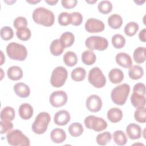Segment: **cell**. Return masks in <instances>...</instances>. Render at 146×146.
<instances>
[{
	"instance_id": "6da1fadb",
	"label": "cell",
	"mask_w": 146,
	"mask_h": 146,
	"mask_svg": "<svg viewBox=\"0 0 146 146\" xmlns=\"http://www.w3.org/2000/svg\"><path fill=\"white\" fill-rule=\"evenodd\" d=\"M32 18L35 23L46 27L52 26L55 22L54 13L43 7L35 9L33 13Z\"/></svg>"
},
{
	"instance_id": "7a4b0ae2",
	"label": "cell",
	"mask_w": 146,
	"mask_h": 146,
	"mask_svg": "<svg viewBox=\"0 0 146 146\" xmlns=\"http://www.w3.org/2000/svg\"><path fill=\"white\" fill-rule=\"evenodd\" d=\"M130 92V86L127 83H123L113 88L111 93L112 102L118 105H124Z\"/></svg>"
},
{
	"instance_id": "3957f363",
	"label": "cell",
	"mask_w": 146,
	"mask_h": 146,
	"mask_svg": "<svg viewBox=\"0 0 146 146\" xmlns=\"http://www.w3.org/2000/svg\"><path fill=\"white\" fill-rule=\"evenodd\" d=\"M6 53L8 56L15 60H25L27 56L26 47L16 42H11L6 47Z\"/></svg>"
},
{
	"instance_id": "277c9868",
	"label": "cell",
	"mask_w": 146,
	"mask_h": 146,
	"mask_svg": "<svg viewBox=\"0 0 146 146\" xmlns=\"http://www.w3.org/2000/svg\"><path fill=\"white\" fill-rule=\"evenodd\" d=\"M51 116L47 112H41L36 116L32 124L33 131L38 135L44 133L47 129Z\"/></svg>"
},
{
	"instance_id": "5b68a950",
	"label": "cell",
	"mask_w": 146,
	"mask_h": 146,
	"mask_svg": "<svg viewBox=\"0 0 146 146\" xmlns=\"http://www.w3.org/2000/svg\"><path fill=\"white\" fill-rule=\"evenodd\" d=\"M7 143L14 146H29V139L19 129H14L10 131L6 135Z\"/></svg>"
},
{
	"instance_id": "8992f818",
	"label": "cell",
	"mask_w": 146,
	"mask_h": 146,
	"mask_svg": "<svg viewBox=\"0 0 146 146\" xmlns=\"http://www.w3.org/2000/svg\"><path fill=\"white\" fill-rule=\"evenodd\" d=\"M68 76V72L63 66H58L54 68L51 73L50 83L52 86L59 88L65 83Z\"/></svg>"
},
{
	"instance_id": "52a82bcc",
	"label": "cell",
	"mask_w": 146,
	"mask_h": 146,
	"mask_svg": "<svg viewBox=\"0 0 146 146\" xmlns=\"http://www.w3.org/2000/svg\"><path fill=\"white\" fill-rule=\"evenodd\" d=\"M88 80L94 87L100 88L104 87L106 83V78L102 71L97 67L91 68L88 76Z\"/></svg>"
},
{
	"instance_id": "ba28073f",
	"label": "cell",
	"mask_w": 146,
	"mask_h": 146,
	"mask_svg": "<svg viewBox=\"0 0 146 146\" xmlns=\"http://www.w3.org/2000/svg\"><path fill=\"white\" fill-rule=\"evenodd\" d=\"M86 46L91 50L103 51L108 47V42L106 38L100 36H91L85 41Z\"/></svg>"
},
{
	"instance_id": "9c48e42d",
	"label": "cell",
	"mask_w": 146,
	"mask_h": 146,
	"mask_svg": "<svg viewBox=\"0 0 146 146\" xmlns=\"http://www.w3.org/2000/svg\"><path fill=\"white\" fill-rule=\"evenodd\" d=\"M84 124L88 129H92L96 132H100L106 129L108 126L107 121L102 117L94 115L87 116L84 120Z\"/></svg>"
},
{
	"instance_id": "30bf717a",
	"label": "cell",
	"mask_w": 146,
	"mask_h": 146,
	"mask_svg": "<svg viewBox=\"0 0 146 146\" xmlns=\"http://www.w3.org/2000/svg\"><path fill=\"white\" fill-rule=\"evenodd\" d=\"M67 94L62 91H56L51 93L49 98L51 105L56 108H59L65 105L67 102Z\"/></svg>"
},
{
	"instance_id": "8fae6325",
	"label": "cell",
	"mask_w": 146,
	"mask_h": 146,
	"mask_svg": "<svg viewBox=\"0 0 146 146\" xmlns=\"http://www.w3.org/2000/svg\"><path fill=\"white\" fill-rule=\"evenodd\" d=\"M84 27L86 30L91 33L102 32L104 30V23L98 19L89 18L85 23Z\"/></svg>"
},
{
	"instance_id": "7c38bea8",
	"label": "cell",
	"mask_w": 146,
	"mask_h": 146,
	"mask_svg": "<svg viewBox=\"0 0 146 146\" xmlns=\"http://www.w3.org/2000/svg\"><path fill=\"white\" fill-rule=\"evenodd\" d=\"M86 106L88 111L92 112H99L102 107V100L97 95L89 96L86 102Z\"/></svg>"
},
{
	"instance_id": "4fadbf2b",
	"label": "cell",
	"mask_w": 146,
	"mask_h": 146,
	"mask_svg": "<svg viewBox=\"0 0 146 146\" xmlns=\"http://www.w3.org/2000/svg\"><path fill=\"white\" fill-rule=\"evenodd\" d=\"M70 113L66 110H60L55 113L54 116V123L58 125H65L70 120Z\"/></svg>"
},
{
	"instance_id": "5bb4252c",
	"label": "cell",
	"mask_w": 146,
	"mask_h": 146,
	"mask_svg": "<svg viewBox=\"0 0 146 146\" xmlns=\"http://www.w3.org/2000/svg\"><path fill=\"white\" fill-rule=\"evenodd\" d=\"M126 132L128 137L131 140L140 139L142 133L140 125L135 123H131L127 125L126 128Z\"/></svg>"
},
{
	"instance_id": "9a60e30c",
	"label": "cell",
	"mask_w": 146,
	"mask_h": 146,
	"mask_svg": "<svg viewBox=\"0 0 146 146\" xmlns=\"http://www.w3.org/2000/svg\"><path fill=\"white\" fill-rule=\"evenodd\" d=\"M115 60L117 64L124 68H129L132 66L131 57L125 52L117 53L116 55Z\"/></svg>"
},
{
	"instance_id": "2e32d148",
	"label": "cell",
	"mask_w": 146,
	"mask_h": 146,
	"mask_svg": "<svg viewBox=\"0 0 146 146\" xmlns=\"http://www.w3.org/2000/svg\"><path fill=\"white\" fill-rule=\"evenodd\" d=\"M14 91L18 96L25 98H27L30 94L29 87L24 83H17L14 86Z\"/></svg>"
},
{
	"instance_id": "e0dca14e",
	"label": "cell",
	"mask_w": 146,
	"mask_h": 146,
	"mask_svg": "<svg viewBox=\"0 0 146 146\" xmlns=\"http://www.w3.org/2000/svg\"><path fill=\"white\" fill-rule=\"evenodd\" d=\"M19 114L20 117L24 120L30 119L34 112L33 107L29 103H22L19 107Z\"/></svg>"
},
{
	"instance_id": "ac0fdd59",
	"label": "cell",
	"mask_w": 146,
	"mask_h": 146,
	"mask_svg": "<svg viewBox=\"0 0 146 146\" xmlns=\"http://www.w3.org/2000/svg\"><path fill=\"white\" fill-rule=\"evenodd\" d=\"M50 137L51 140L54 143L59 144L65 141L66 139V133L63 129L56 128L51 131Z\"/></svg>"
},
{
	"instance_id": "d6986e66",
	"label": "cell",
	"mask_w": 146,
	"mask_h": 146,
	"mask_svg": "<svg viewBox=\"0 0 146 146\" xmlns=\"http://www.w3.org/2000/svg\"><path fill=\"white\" fill-rule=\"evenodd\" d=\"M8 78L12 80H18L23 77V71L22 68L17 66L10 67L7 71Z\"/></svg>"
},
{
	"instance_id": "ffe728a7",
	"label": "cell",
	"mask_w": 146,
	"mask_h": 146,
	"mask_svg": "<svg viewBox=\"0 0 146 146\" xmlns=\"http://www.w3.org/2000/svg\"><path fill=\"white\" fill-rule=\"evenodd\" d=\"M124 74L119 68H113L108 73L110 82L113 84H119L124 79Z\"/></svg>"
},
{
	"instance_id": "44dd1931",
	"label": "cell",
	"mask_w": 146,
	"mask_h": 146,
	"mask_svg": "<svg viewBox=\"0 0 146 146\" xmlns=\"http://www.w3.org/2000/svg\"><path fill=\"white\" fill-rule=\"evenodd\" d=\"M107 118L112 123H116L120 121L123 117L122 111L119 108L113 107L107 112Z\"/></svg>"
},
{
	"instance_id": "7402d4cb",
	"label": "cell",
	"mask_w": 146,
	"mask_h": 146,
	"mask_svg": "<svg viewBox=\"0 0 146 146\" xmlns=\"http://www.w3.org/2000/svg\"><path fill=\"white\" fill-rule=\"evenodd\" d=\"M131 102L136 108L145 107V95L133 92L131 96Z\"/></svg>"
},
{
	"instance_id": "603a6c76",
	"label": "cell",
	"mask_w": 146,
	"mask_h": 146,
	"mask_svg": "<svg viewBox=\"0 0 146 146\" xmlns=\"http://www.w3.org/2000/svg\"><path fill=\"white\" fill-rule=\"evenodd\" d=\"M64 48L60 39H56L53 40L50 44V50L53 55L59 56L63 53Z\"/></svg>"
},
{
	"instance_id": "cb8c5ba5",
	"label": "cell",
	"mask_w": 146,
	"mask_h": 146,
	"mask_svg": "<svg viewBox=\"0 0 146 146\" xmlns=\"http://www.w3.org/2000/svg\"><path fill=\"white\" fill-rule=\"evenodd\" d=\"M144 74L143 68L139 65L131 66L128 71V75L131 79L137 80L140 79Z\"/></svg>"
},
{
	"instance_id": "d4e9b609",
	"label": "cell",
	"mask_w": 146,
	"mask_h": 146,
	"mask_svg": "<svg viewBox=\"0 0 146 146\" xmlns=\"http://www.w3.org/2000/svg\"><path fill=\"white\" fill-rule=\"evenodd\" d=\"M108 24L111 29H118L123 24V19L119 14H112L108 18Z\"/></svg>"
},
{
	"instance_id": "484cf974",
	"label": "cell",
	"mask_w": 146,
	"mask_h": 146,
	"mask_svg": "<svg viewBox=\"0 0 146 146\" xmlns=\"http://www.w3.org/2000/svg\"><path fill=\"white\" fill-rule=\"evenodd\" d=\"M81 59L82 62L88 66L93 64L96 60V56L95 54L91 50L84 51L81 56Z\"/></svg>"
},
{
	"instance_id": "4316f807",
	"label": "cell",
	"mask_w": 146,
	"mask_h": 146,
	"mask_svg": "<svg viewBox=\"0 0 146 146\" xmlns=\"http://www.w3.org/2000/svg\"><path fill=\"white\" fill-rule=\"evenodd\" d=\"M64 64L69 67H72L76 64L78 62V56L73 51L66 52L63 57Z\"/></svg>"
},
{
	"instance_id": "83f0119b",
	"label": "cell",
	"mask_w": 146,
	"mask_h": 146,
	"mask_svg": "<svg viewBox=\"0 0 146 146\" xmlns=\"http://www.w3.org/2000/svg\"><path fill=\"white\" fill-rule=\"evenodd\" d=\"M68 131L71 136L73 137H78L83 133L84 129L81 123L75 122L69 125Z\"/></svg>"
},
{
	"instance_id": "f1b7e54d",
	"label": "cell",
	"mask_w": 146,
	"mask_h": 146,
	"mask_svg": "<svg viewBox=\"0 0 146 146\" xmlns=\"http://www.w3.org/2000/svg\"><path fill=\"white\" fill-rule=\"evenodd\" d=\"M145 50L144 47H139L136 48L133 54L134 60L137 63H142L145 60Z\"/></svg>"
},
{
	"instance_id": "f546056e",
	"label": "cell",
	"mask_w": 146,
	"mask_h": 146,
	"mask_svg": "<svg viewBox=\"0 0 146 146\" xmlns=\"http://www.w3.org/2000/svg\"><path fill=\"white\" fill-rule=\"evenodd\" d=\"M15 110L11 107H6L1 112V119L3 120L12 121L15 118Z\"/></svg>"
},
{
	"instance_id": "4dcf8cb0",
	"label": "cell",
	"mask_w": 146,
	"mask_h": 146,
	"mask_svg": "<svg viewBox=\"0 0 146 146\" xmlns=\"http://www.w3.org/2000/svg\"><path fill=\"white\" fill-rule=\"evenodd\" d=\"M60 40L65 48L69 47L74 44L75 41V36L72 33L66 31L61 35Z\"/></svg>"
},
{
	"instance_id": "1f68e13d",
	"label": "cell",
	"mask_w": 146,
	"mask_h": 146,
	"mask_svg": "<svg viewBox=\"0 0 146 146\" xmlns=\"http://www.w3.org/2000/svg\"><path fill=\"white\" fill-rule=\"evenodd\" d=\"M86 75V71L83 67H76L71 73V77L72 80L76 82H80L84 79Z\"/></svg>"
},
{
	"instance_id": "d6a6232c",
	"label": "cell",
	"mask_w": 146,
	"mask_h": 146,
	"mask_svg": "<svg viewBox=\"0 0 146 146\" xmlns=\"http://www.w3.org/2000/svg\"><path fill=\"white\" fill-rule=\"evenodd\" d=\"M114 142L118 145H124L127 142V139L124 132L121 130H117L113 133Z\"/></svg>"
},
{
	"instance_id": "836d02e7",
	"label": "cell",
	"mask_w": 146,
	"mask_h": 146,
	"mask_svg": "<svg viewBox=\"0 0 146 146\" xmlns=\"http://www.w3.org/2000/svg\"><path fill=\"white\" fill-rule=\"evenodd\" d=\"M139 29V25L136 22H129L125 25L124 31L126 35L128 36H132L136 34Z\"/></svg>"
},
{
	"instance_id": "e575fe53",
	"label": "cell",
	"mask_w": 146,
	"mask_h": 146,
	"mask_svg": "<svg viewBox=\"0 0 146 146\" xmlns=\"http://www.w3.org/2000/svg\"><path fill=\"white\" fill-rule=\"evenodd\" d=\"M112 139L111 133L108 131L98 134L96 138L97 143L100 145H105L111 141Z\"/></svg>"
},
{
	"instance_id": "d590c367",
	"label": "cell",
	"mask_w": 146,
	"mask_h": 146,
	"mask_svg": "<svg viewBox=\"0 0 146 146\" xmlns=\"http://www.w3.org/2000/svg\"><path fill=\"white\" fill-rule=\"evenodd\" d=\"M112 44L116 48H121L125 44V39L121 34H116L113 35L111 39Z\"/></svg>"
},
{
	"instance_id": "8d00e7d4",
	"label": "cell",
	"mask_w": 146,
	"mask_h": 146,
	"mask_svg": "<svg viewBox=\"0 0 146 146\" xmlns=\"http://www.w3.org/2000/svg\"><path fill=\"white\" fill-rule=\"evenodd\" d=\"M98 9L100 13L107 14L112 11V4L110 1H102L98 3Z\"/></svg>"
},
{
	"instance_id": "74e56055",
	"label": "cell",
	"mask_w": 146,
	"mask_h": 146,
	"mask_svg": "<svg viewBox=\"0 0 146 146\" xmlns=\"http://www.w3.org/2000/svg\"><path fill=\"white\" fill-rule=\"evenodd\" d=\"M16 35L17 38L20 40L26 41L30 38L31 36V33L29 28L25 27L18 29L16 31Z\"/></svg>"
},
{
	"instance_id": "f35d334b",
	"label": "cell",
	"mask_w": 146,
	"mask_h": 146,
	"mask_svg": "<svg viewBox=\"0 0 146 146\" xmlns=\"http://www.w3.org/2000/svg\"><path fill=\"white\" fill-rule=\"evenodd\" d=\"M134 117L136 121L140 123L146 121V109L145 107L136 108L134 113Z\"/></svg>"
},
{
	"instance_id": "ab89813d",
	"label": "cell",
	"mask_w": 146,
	"mask_h": 146,
	"mask_svg": "<svg viewBox=\"0 0 146 146\" xmlns=\"http://www.w3.org/2000/svg\"><path fill=\"white\" fill-rule=\"evenodd\" d=\"M58 22L61 26H67L71 23V13L67 12H62L58 15Z\"/></svg>"
},
{
	"instance_id": "60d3db41",
	"label": "cell",
	"mask_w": 146,
	"mask_h": 146,
	"mask_svg": "<svg viewBox=\"0 0 146 146\" xmlns=\"http://www.w3.org/2000/svg\"><path fill=\"white\" fill-rule=\"evenodd\" d=\"M1 36L5 40H9L14 36V31L9 26H4L1 29Z\"/></svg>"
},
{
	"instance_id": "b9f144b4",
	"label": "cell",
	"mask_w": 146,
	"mask_h": 146,
	"mask_svg": "<svg viewBox=\"0 0 146 146\" xmlns=\"http://www.w3.org/2000/svg\"><path fill=\"white\" fill-rule=\"evenodd\" d=\"M0 127L1 133L4 134L11 131L13 128V124L11 122V121L1 120L0 121Z\"/></svg>"
},
{
	"instance_id": "7bdbcfd3",
	"label": "cell",
	"mask_w": 146,
	"mask_h": 146,
	"mask_svg": "<svg viewBox=\"0 0 146 146\" xmlns=\"http://www.w3.org/2000/svg\"><path fill=\"white\" fill-rule=\"evenodd\" d=\"M71 23L74 26H79L82 24L83 19V15L79 12H72L71 13Z\"/></svg>"
},
{
	"instance_id": "ee69618b",
	"label": "cell",
	"mask_w": 146,
	"mask_h": 146,
	"mask_svg": "<svg viewBox=\"0 0 146 146\" xmlns=\"http://www.w3.org/2000/svg\"><path fill=\"white\" fill-rule=\"evenodd\" d=\"M27 25V21L24 17H18L16 18L13 22V26L17 30L26 27Z\"/></svg>"
},
{
	"instance_id": "f6af8a7d",
	"label": "cell",
	"mask_w": 146,
	"mask_h": 146,
	"mask_svg": "<svg viewBox=\"0 0 146 146\" xmlns=\"http://www.w3.org/2000/svg\"><path fill=\"white\" fill-rule=\"evenodd\" d=\"M133 92H136L143 95H145V86L143 83H137L133 87Z\"/></svg>"
},
{
	"instance_id": "bcb514c9",
	"label": "cell",
	"mask_w": 146,
	"mask_h": 146,
	"mask_svg": "<svg viewBox=\"0 0 146 146\" xmlns=\"http://www.w3.org/2000/svg\"><path fill=\"white\" fill-rule=\"evenodd\" d=\"M61 3L62 6L67 9L74 8L78 3L76 0H62Z\"/></svg>"
},
{
	"instance_id": "7dc6e473",
	"label": "cell",
	"mask_w": 146,
	"mask_h": 146,
	"mask_svg": "<svg viewBox=\"0 0 146 146\" xmlns=\"http://www.w3.org/2000/svg\"><path fill=\"white\" fill-rule=\"evenodd\" d=\"M139 38L141 42H146V29H143L140 31L139 34Z\"/></svg>"
},
{
	"instance_id": "c3c4849f",
	"label": "cell",
	"mask_w": 146,
	"mask_h": 146,
	"mask_svg": "<svg viewBox=\"0 0 146 146\" xmlns=\"http://www.w3.org/2000/svg\"><path fill=\"white\" fill-rule=\"evenodd\" d=\"M58 2V0H45V2L50 5H55Z\"/></svg>"
},
{
	"instance_id": "681fc988",
	"label": "cell",
	"mask_w": 146,
	"mask_h": 146,
	"mask_svg": "<svg viewBox=\"0 0 146 146\" xmlns=\"http://www.w3.org/2000/svg\"><path fill=\"white\" fill-rule=\"evenodd\" d=\"M1 65H2L3 63H4V62L5 61V57L3 54V52L2 51H1Z\"/></svg>"
},
{
	"instance_id": "f907efd6",
	"label": "cell",
	"mask_w": 146,
	"mask_h": 146,
	"mask_svg": "<svg viewBox=\"0 0 146 146\" xmlns=\"http://www.w3.org/2000/svg\"><path fill=\"white\" fill-rule=\"evenodd\" d=\"M40 1V0H27L26 2L27 3H29L30 4H36L38 2H39Z\"/></svg>"
},
{
	"instance_id": "816d5d0a",
	"label": "cell",
	"mask_w": 146,
	"mask_h": 146,
	"mask_svg": "<svg viewBox=\"0 0 146 146\" xmlns=\"http://www.w3.org/2000/svg\"><path fill=\"white\" fill-rule=\"evenodd\" d=\"M96 1H97V0H94V1H88V0H86V2L87 3H90V4H93V3H95V2H96Z\"/></svg>"
},
{
	"instance_id": "f5cc1de1",
	"label": "cell",
	"mask_w": 146,
	"mask_h": 146,
	"mask_svg": "<svg viewBox=\"0 0 146 146\" xmlns=\"http://www.w3.org/2000/svg\"><path fill=\"white\" fill-rule=\"evenodd\" d=\"M135 3H136L138 5H142L143 3H144L145 2V1H143V2H141V1H135Z\"/></svg>"
}]
</instances>
